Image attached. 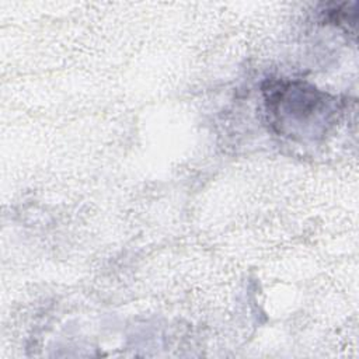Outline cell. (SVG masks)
Segmentation results:
<instances>
[{
    "mask_svg": "<svg viewBox=\"0 0 359 359\" xmlns=\"http://www.w3.org/2000/svg\"><path fill=\"white\" fill-rule=\"evenodd\" d=\"M262 91L271 123L285 136L316 135L337 112L332 97L302 81L272 80Z\"/></svg>",
    "mask_w": 359,
    "mask_h": 359,
    "instance_id": "cell-1",
    "label": "cell"
}]
</instances>
